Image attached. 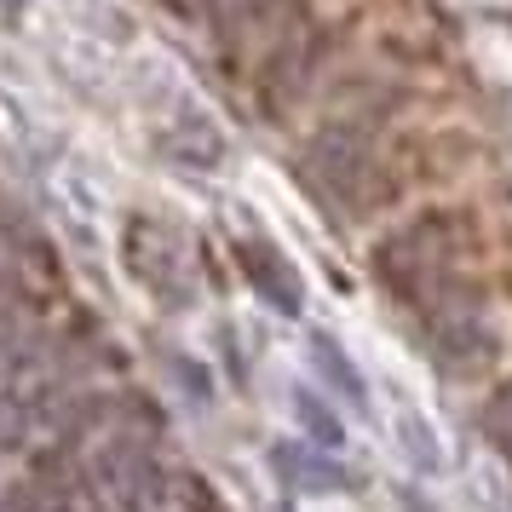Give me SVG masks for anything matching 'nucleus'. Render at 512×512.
Listing matches in <instances>:
<instances>
[{"label": "nucleus", "mask_w": 512, "mask_h": 512, "mask_svg": "<svg viewBox=\"0 0 512 512\" xmlns=\"http://www.w3.org/2000/svg\"><path fill=\"white\" fill-rule=\"evenodd\" d=\"M24 12H29V0H0V24H6V29L24 24Z\"/></svg>", "instance_id": "nucleus-10"}, {"label": "nucleus", "mask_w": 512, "mask_h": 512, "mask_svg": "<svg viewBox=\"0 0 512 512\" xmlns=\"http://www.w3.org/2000/svg\"><path fill=\"white\" fill-rule=\"evenodd\" d=\"M236 259H242V271L254 282L265 300L277 305V311H300V277H294V265L271 248V242H236Z\"/></svg>", "instance_id": "nucleus-5"}, {"label": "nucleus", "mask_w": 512, "mask_h": 512, "mask_svg": "<svg viewBox=\"0 0 512 512\" xmlns=\"http://www.w3.org/2000/svg\"><path fill=\"white\" fill-rule=\"evenodd\" d=\"M87 484L110 512H144L156 501V466L139 438H104L87 455Z\"/></svg>", "instance_id": "nucleus-1"}, {"label": "nucleus", "mask_w": 512, "mask_h": 512, "mask_svg": "<svg viewBox=\"0 0 512 512\" xmlns=\"http://www.w3.org/2000/svg\"><path fill=\"white\" fill-rule=\"evenodd\" d=\"M127 265H133V277L156 294V300L179 305L190 300V265H185V242L156 225V219H133L127 225Z\"/></svg>", "instance_id": "nucleus-2"}, {"label": "nucleus", "mask_w": 512, "mask_h": 512, "mask_svg": "<svg viewBox=\"0 0 512 512\" xmlns=\"http://www.w3.org/2000/svg\"><path fill=\"white\" fill-rule=\"evenodd\" d=\"M374 265H380V282L415 294L420 282H432L443 271V225L438 219H420V225H409V231H397L392 242H380Z\"/></svg>", "instance_id": "nucleus-4"}, {"label": "nucleus", "mask_w": 512, "mask_h": 512, "mask_svg": "<svg viewBox=\"0 0 512 512\" xmlns=\"http://www.w3.org/2000/svg\"><path fill=\"white\" fill-rule=\"evenodd\" d=\"M484 432H489V443H495L501 455H512V386H507V392L489 397V409H484Z\"/></svg>", "instance_id": "nucleus-9"}, {"label": "nucleus", "mask_w": 512, "mask_h": 512, "mask_svg": "<svg viewBox=\"0 0 512 512\" xmlns=\"http://www.w3.org/2000/svg\"><path fill=\"white\" fill-rule=\"evenodd\" d=\"M305 173H311V185L328 190L334 202H357V190L369 179V139L357 133V127H328L311 139L305 150Z\"/></svg>", "instance_id": "nucleus-3"}, {"label": "nucleus", "mask_w": 512, "mask_h": 512, "mask_svg": "<svg viewBox=\"0 0 512 512\" xmlns=\"http://www.w3.org/2000/svg\"><path fill=\"white\" fill-rule=\"evenodd\" d=\"M271 472H277L288 489H305V495L346 489V466L328 461L323 449H305V443H277V449H271Z\"/></svg>", "instance_id": "nucleus-6"}, {"label": "nucleus", "mask_w": 512, "mask_h": 512, "mask_svg": "<svg viewBox=\"0 0 512 512\" xmlns=\"http://www.w3.org/2000/svg\"><path fill=\"white\" fill-rule=\"evenodd\" d=\"M311 357H317V369H323L328 380L346 392V403H363V397H369V392H363V380H357V369H351V357L334 346L328 334H317V340H311Z\"/></svg>", "instance_id": "nucleus-7"}, {"label": "nucleus", "mask_w": 512, "mask_h": 512, "mask_svg": "<svg viewBox=\"0 0 512 512\" xmlns=\"http://www.w3.org/2000/svg\"><path fill=\"white\" fill-rule=\"evenodd\" d=\"M294 409H300L305 432H311V438H317V443H328V449L340 443V420L328 415V409H323V403H317V397H311V392H294Z\"/></svg>", "instance_id": "nucleus-8"}]
</instances>
